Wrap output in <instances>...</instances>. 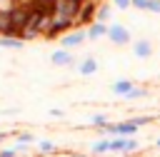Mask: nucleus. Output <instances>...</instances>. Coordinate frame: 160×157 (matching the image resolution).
<instances>
[{
    "instance_id": "obj_8",
    "label": "nucleus",
    "mask_w": 160,
    "mask_h": 157,
    "mask_svg": "<svg viewBox=\"0 0 160 157\" xmlns=\"http://www.w3.org/2000/svg\"><path fill=\"white\" fill-rule=\"evenodd\" d=\"M132 52H135V57L148 60V57L152 55V45H150L148 40H138V42H135V47H132Z\"/></svg>"
},
{
    "instance_id": "obj_2",
    "label": "nucleus",
    "mask_w": 160,
    "mask_h": 157,
    "mask_svg": "<svg viewBox=\"0 0 160 157\" xmlns=\"http://www.w3.org/2000/svg\"><path fill=\"white\" fill-rule=\"evenodd\" d=\"M108 40L112 42V45H130V30L125 27V25H118V22H112L110 25V32H108Z\"/></svg>"
},
{
    "instance_id": "obj_20",
    "label": "nucleus",
    "mask_w": 160,
    "mask_h": 157,
    "mask_svg": "<svg viewBox=\"0 0 160 157\" xmlns=\"http://www.w3.org/2000/svg\"><path fill=\"white\" fill-rule=\"evenodd\" d=\"M50 115H52V117H62V110H58V107H52V110H50Z\"/></svg>"
},
{
    "instance_id": "obj_18",
    "label": "nucleus",
    "mask_w": 160,
    "mask_h": 157,
    "mask_svg": "<svg viewBox=\"0 0 160 157\" xmlns=\"http://www.w3.org/2000/svg\"><path fill=\"white\" fill-rule=\"evenodd\" d=\"M112 5L120 10H128V7H132V0H112Z\"/></svg>"
},
{
    "instance_id": "obj_19",
    "label": "nucleus",
    "mask_w": 160,
    "mask_h": 157,
    "mask_svg": "<svg viewBox=\"0 0 160 157\" xmlns=\"http://www.w3.org/2000/svg\"><path fill=\"white\" fill-rule=\"evenodd\" d=\"M18 150H0V157H15Z\"/></svg>"
},
{
    "instance_id": "obj_13",
    "label": "nucleus",
    "mask_w": 160,
    "mask_h": 157,
    "mask_svg": "<svg viewBox=\"0 0 160 157\" xmlns=\"http://www.w3.org/2000/svg\"><path fill=\"white\" fill-rule=\"evenodd\" d=\"M90 122H92L98 130H100V127H102V130L108 127V117H105V115H92V117H90Z\"/></svg>"
},
{
    "instance_id": "obj_11",
    "label": "nucleus",
    "mask_w": 160,
    "mask_h": 157,
    "mask_svg": "<svg viewBox=\"0 0 160 157\" xmlns=\"http://www.w3.org/2000/svg\"><path fill=\"white\" fill-rule=\"evenodd\" d=\"M90 147H92V155H108V152H112L110 150V140H95Z\"/></svg>"
},
{
    "instance_id": "obj_1",
    "label": "nucleus",
    "mask_w": 160,
    "mask_h": 157,
    "mask_svg": "<svg viewBox=\"0 0 160 157\" xmlns=\"http://www.w3.org/2000/svg\"><path fill=\"white\" fill-rule=\"evenodd\" d=\"M138 122H135V117L132 120H125V122H115V125H108L105 127V132H110V135H115V137H132L135 132H138Z\"/></svg>"
},
{
    "instance_id": "obj_5",
    "label": "nucleus",
    "mask_w": 160,
    "mask_h": 157,
    "mask_svg": "<svg viewBox=\"0 0 160 157\" xmlns=\"http://www.w3.org/2000/svg\"><path fill=\"white\" fill-rule=\"evenodd\" d=\"M138 147V142L132 137H112L110 140V150L112 152H132Z\"/></svg>"
},
{
    "instance_id": "obj_6",
    "label": "nucleus",
    "mask_w": 160,
    "mask_h": 157,
    "mask_svg": "<svg viewBox=\"0 0 160 157\" xmlns=\"http://www.w3.org/2000/svg\"><path fill=\"white\" fill-rule=\"evenodd\" d=\"M108 32H110V25L108 22H92V25H88V37L90 40H100V37H108Z\"/></svg>"
},
{
    "instance_id": "obj_3",
    "label": "nucleus",
    "mask_w": 160,
    "mask_h": 157,
    "mask_svg": "<svg viewBox=\"0 0 160 157\" xmlns=\"http://www.w3.org/2000/svg\"><path fill=\"white\" fill-rule=\"evenodd\" d=\"M88 40V30H72V32H68V35H62L60 37V47H78V45H82Z\"/></svg>"
},
{
    "instance_id": "obj_17",
    "label": "nucleus",
    "mask_w": 160,
    "mask_h": 157,
    "mask_svg": "<svg viewBox=\"0 0 160 157\" xmlns=\"http://www.w3.org/2000/svg\"><path fill=\"white\" fill-rule=\"evenodd\" d=\"M132 7H138V10H150V0H132Z\"/></svg>"
},
{
    "instance_id": "obj_23",
    "label": "nucleus",
    "mask_w": 160,
    "mask_h": 157,
    "mask_svg": "<svg viewBox=\"0 0 160 157\" xmlns=\"http://www.w3.org/2000/svg\"><path fill=\"white\" fill-rule=\"evenodd\" d=\"M72 157H88V155H72Z\"/></svg>"
},
{
    "instance_id": "obj_7",
    "label": "nucleus",
    "mask_w": 160,
    "mask_h": 157,
    "mask_svg": "<svg viewBox=\"0 0 160 157\" xmlns=\"http://www.w3.org/2000/svg\"><path fill=\"white\" fill-rule=\"evenodd\" d=\"M98 60L95 57H85V60H80V65H78V72L80 75H85V77H90V75H95L98 72Z\"/></svg>"
},
{
    "instance_id": "obj_16",
    "label": "nucleus",
    "mask_w": 160,
    "mask_h": 157,
    "mask_svg": "<svg viewBox=\"0 0 160 157\" xmlns=\"http://www.w3.org/2000/svg\"><path fill=\"white\" fill-rule=\"evenodd\" d=\"M145 95H148V90H142V87H135V90H132V92H130L125 100H138V97H145Z\"/></svg>"
},
{
    "instance_id": "obj_15",
    "label": "nucleus",
    "mask_w": 160,
    "mask_h": 157,
    "mask_svg": "<svg viewBox=\"0 0 160 157\" xmlns=\"http://www.w3.org/2000/svg\"><path fill=\"white\" fill-rule=\"evenodd\" d=\"M52 150H55V145H52L50 140H40V152H42V155H50Z\"/></svg>"
},
{
    "instance_id": "obj_14",
    "label": "nucleus",
    "mask_w": 160,
    "mask_h": 157,
    "mask_svg": "<svg viewBox=\"0 0 160 157\" xmlns=\"http://www.w3.org/2000/svg\"><path fill=\"white\" fill-rule=\"evenodd\" d=\"M30 142H35V135H32V132H22V135H18V145H30Z\"/></svg>"
},
{
    "instance_id": "obj_9",
    "label": "nucleus",
    "mask_w": 160,
    "mask_h": 157,
    "mask_svg": "<svg viewBox=\"0 0 160 157\" xmlns=\"http://www.w3.org/2000/svg\"><path fill=\"white\" fill-rule=\"evenodd\" d=\"M132 90H135V85H132L130 80H118V82H112V92L120 95V97H128Z\"/></svg>"
},
{
    "instance_id": "obj_10",
    "label": "nucleus",
    "mask_w": 160,
    "mask_h": 157,
    "mask_svg": "<svg viewBox=\"0 0 160 157\" xmlns=\"http://www.w3.org/2000/svg\"><path fill=\"white\" fill-rule=\"evenodd\" d=\"M22 45H25L22 37H15V35H2L0 37V47H8V50H18Z\"/></svg>"
},
{
    "instance_id": "obj_21",
    "label": "nucleus",
    "mask_w": 160,
    "mask_h": 157,
    "mask_svg": "<svg viewBox=\"0 0 160 157\" xmlns=\"http://www.w3.org/2000/svg\"><path fill=\"white\" fill-rule=\"evenodd\" d=\"M2 140H5V132H0V142H2Z\"/></svg>"
},
{
    "instance_id": "obj_12",
    "label": "nucleus",
    "mask_w": 160,
    "mask_h": 157,
    "mask_svg": "<svg viewBox=\"0 0 160 157\" xmlns=\"http://www.w3.org/2000/svg\"><path fill=\"white\" fill-rule=\"evenodd\" d=\"M95 20H98V22H108V20H110V7H108V5H98Z\"/></svg>"
},
{
    "instance_id": "obj_4",
    "label": "nucleus",
    "mask_w": 160,
    "mask_h": 157,
    "mask_svg": "<svg viewBox=\"0 0 160 157\" xmlns=\"http://www.w3.org/2000/svg\"><path fill=\"white\" fill-rule=\"evenodd\" d=\"M50 62H52L55 67H68V65H75V55H72L70 50L60 47V50H55V52L50 55Z\"/></svg>"
},
{
    "instance_id": "obj_22",
    "label": "nucleus",
    "mask_w": 160,
    "mask_h": 157,
    "mask_svg": "<svg viewBox=\"0 0 160 157\" xmlns=\"http://www.w3.org/2000/svg\"><path fill=\"white\" fill-rule=\"evenodd\" d=\"M155 147H160V137H158V142H155Z\"/></svg>"
}]
</instances>
